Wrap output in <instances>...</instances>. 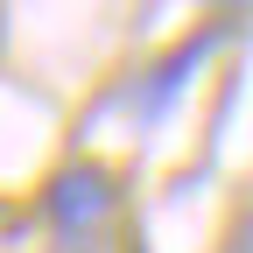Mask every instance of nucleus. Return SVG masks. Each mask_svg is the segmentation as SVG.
<instances>
[{"mask_svg": "<svg viewBox=\"0 0 253 253\" xmlns=\"http://www.w3.org/2000/svg\"><path fill=\"white\" fill-rule=\"evenodd\" d=\"M232 253H253V218L239 225V239H232Z\"/></svg>", "mask_w": 253, "mask_h": 253, "instance_id": "f03ea898", "label": "nucleus"}, {"mask_svg": "<svg viewBox=\"0 0 253 253\" xmlns=\"http://www.w3.org/2000/svg\"><path fill=\"white\" fill-rule=\"evenodd\" d=\"M106 211H113V190H106L99 169H71V176L49 183V218H63V225H91Z\"/></svg>", "mask_w": 253, "mask_h": 253, "instance_id": "f257e3e1", "label": "nucleus"}]
</instances>
